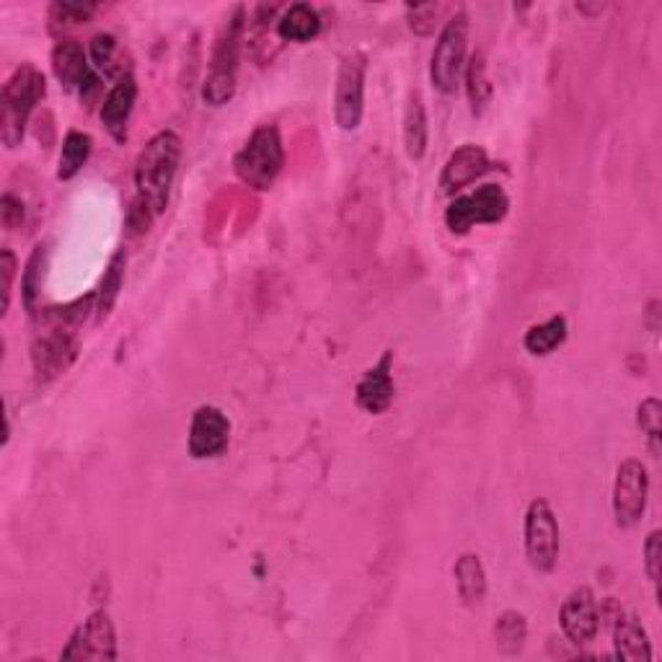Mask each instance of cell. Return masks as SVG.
Here are the masks:
<instances>
[{
	"instance_id": "obj_1",
	"label": "cell",
	"mask_w": 662,
	"mask_h": 662,
	"mask_svg": "<svg viewBox=\"0 0 662 662\" xmlns=\"http://www.w3.org/2000/svg\"><path fill=\"white\" fill-rule=\"evenodd\" d=\"M178 163H182V138L174 130H161L148 140L135 161L138 199L151 207V213H166L171 189H174Z\"/></svg>"
},
{
	"instance_id": "obj_2",
	"label": "cell",
	"mask_w": 662,
	"mask_h": 662,
	"mask_svg": "<svg viewBox=\"0 0 662 662\" xmlns=\"http://www.w3.org/2000/svg\"><path fill=\"white\" fill-rule=\"evenodd\" d=\"M44 94H47V78L34 65H21L3 84V91H0V140L9 151L24 143L26 124Z\"/></svg>"
},
{
	"instance_id": "obj_3",
	"label": "cell",
	"mask_w": 662,
	"mask_h": 662,
	"mask_svg": "<svg viewBox=\"0 0 662 662\" xmlns=\"http://www.w3.org/2000/svg\"><path fill=\"white\" fill-rule=\"evenodd\" d=\"M243 26H247V11L238 6L234 17L228 19L218 40H215L210 65L203 84V101L210 107H223L234 99L238 84V63H241V40Z\"/></svg>"
},
{
	"instance_id": "obj_4",
	"label": "cell",
	"mask_w": 662,
	"mask_h": 662,
	"mask_svg": "<svg viewBox=\"0 0 662 662\" xmlns=\"http://www.w3.org/2000/svg\"><path fill=\"white\" fill-rule=\"evenodd\" d=\"M285 169V145L274 124H262L247 138L241 151L234 155V171L243 184L257 192L274 187Z\"/></svg>"
},
{
	"instance_id": "obj_5",
	"label": "cell",
	"mask_w": 662,
	"mask_h": 662,
	"mask_svg": "<svg viewBox=\"0 0 662 662\" xmlns=\"http://www.w3.org/2000/svg\"><path fill=\"white\" fill-rule=\"evenodd\" d=\"M468 17L458 11L456 17L445 21L437 36L433 59H430V80L437 91L451 96L458 91L460 76L466 68V52H468Z\"/></svg>"
},
{
	"instance_id": "obj_6",
	"label": "cell",
	"mask_w": 662,
	"mask_h": 662,
	"mask_svg": "<svg viewBox=\"0 0 662 662\" xmlns=\"http://www.w3.org/2000/svg\"><path fill=\"white\" fill-rule=\"evenodd\" d=\"M510 213V197L500 184H481L468 195L453 197L445 210V226L451 234L466 236L476 226H495Z\"/></svg>"
},
{
	"instance_id": "obj_7",
	"label": "cell",
	"mask_w": 662,
	"mask_h": 662,
	"mask_svg": "<svg viewBox=\"0 0 662 662\" xmlns=\"http://www.w3.org/2000/svg\"><path fill=\"white\" fill-rule=\"evenodd\" d=\"M366 52L355 50L341 57L337 84H334V122L339 124V130L355 132L360 128L366 115Z\"/></svg>"
},
{
	"instance_id": "obj_8",
	"label": "cell",
	"mask_w": 662,
	"mask_h": 662,
	"mask_svg": "<svg viewBox=\"0 0 662 662\" xmlns=\"http://www.w3.org/2000/svg\"><path fill=\"white\" fill-rule=\"evenodd\" d=\"M42 332L32 341V366L34 378L40 386H47L68 373L73 362L78 360V339L70 326L42 322Z\"/></svg>"
},
{
	"instance_id": "obj_9",
	"label": "cell",
	"mask_w": 662,
	"mask_h": 662,
	"mask_svg": "<svg viewBox=\"0 0 662 662\" xmlns=\"http://www.w3.org/2000/svg\"><path fill=\"white\" fill-rule=\"evenodd\" d=\"M523 544L528 564L535 572H554L560 562V520L546 500H533L525 510Z\"/></svg>"
},
{
	"instance_id": "obj_10",
	"label": "cell",
	"mask_w": 662,
	"mask_h": 662,
	"mask_svg": "<svg viewBox=\"0 0 662 662\" xmlns=\"http://www.w3.org/2000/svg\"><path fill=\"white\" fill-rule=\"evenodd\" d=\"M650 500V474L637 458L621 460L614 481V518L619 528H634L647 512Z\"/></svg>"
},
{
	"instance_id": "obj_11",
	"label": "cell",
	"mask_w": 662,
	"mask_h": 662,
	"mask_svg": "<svg viewBox=\"0 0 662 662\" xmlns=\"http://www.w3.org/2000/svg\"><path fill=\"white\" fill-rule=\"evenodd\" d=\"M50 63H52V73H55V78L59 80V86H63L65 91L78 94L86 104L94 101V96L99 94L101 88V78L99 73L94 70L91 57H88L84 44L73 40L57 42L55 50H52Z\"/></svg>"
},
{
	"instance_id": "obj_12",
	"label": "cell",
	"mask_w": 662,
	"mask_h": 662,
	"mask_svg": "<svg viewBox=\"0 0 662 662\" xmlns=\"http://www.w3.org/2000/svg\"><path fill=\"white\" fill-rule=\"evenodd\" d=\"M230 445V420L223 409L203 404L195 409L189 422L187 451L195 460L220 458Z\"/></svg>"
},
{
	"instance_id": "obj_13",
	"label": "cell",
	"mask_w": 662,
	"mask_h": 662,
	"mask_svg": "<svg viewBox=\"0 0 662 662\" xmlns=\"http://www.w3.org/2000/svg\"><path fill=\"white\" fill-rule=\"evenodd\" d=\"M63 660H117V634L107 611H94L73 631Z\"/></svg>"
},
{
	"instance_id": "obj_14",
	"label": "cell",
	"mask_w": 662,
	"mask_h": 662,
	"mask_svg": "<svg viewBox=\"0 0 662 662\" xmlns=\"http://www.w3.org/2000/svg\"><path fill=\"white\" fill-rule=\"evenodd\" d=\"M560 627L572 644H590L598 637L600 614L590 587H577L567 595L560 611Z\"/></svg>"
},
{
	"instance_id": "obj_15",
	"label": "cell",
	"mask_w": 662,
	"mask_h": 662,
	"mask_svg": "<svg viewBox=\"0 0 662 662\" xmlns=\"http://www.w3.org/2000/svg\"><path fill=\"white\" fill-rule=\"evenodd\" d=\"M487 171H492V161H489L485 148L466 143L458 151H453L451 159L445 161L437 187H441V195L456 197L460 189H466L476 178L485 176Z\"/></svg>"
},
{
	"instance_id": "obj_16",
	"label": "cell",
	"mask_w": 662,
	"mask_h": 662,
	"mask_svg": "<svg viewBox=\"0 0 662 662\" xmlns=\"http://www.w3.org/2000/svg\"><path fill=\"white\" fill-rule=\"evenodd\" d=\"M138 101V84L132 73H122L117 78V84L109 88V94L101 101V122L115 143L122 145L128 140V124Z\"/></svg>"
},
{
	"instance_id": "obj_17",
	"label": "cell",
	"mask_w": 662,
	"mask_h": 662,
	"mask_svg": "<svg viewBox=\"0 0 662 662\" xmlns=\"http://www.w3.org/2000/svg\"><path fill=\"white\" fill-rule=\"evenodd\" d=\"M391 368H393V352L386 349L381 360H378L373 368H368L366 376L360 378V383H357L355 389V401L362 412L383 414L386 409L391 406L393 397H397Z\"/></svg>"
},
{
	"instance_id": "obj_18",
	"label": "cell",
	"mask_w": 662,
	"mask_h": 662,
	"mask_svg": "<svg viewBox=\"0 0 662 662\" xmlns=\"http://www.w3.org/2000/svg\"><path fill=\"white\" fill-rule=\"evenodd\" d=\"M614 647L616 658L629 662H650L652 660V644L647 637V629L634 614H619L616 616L614 627Z\"/></svg>"
},
{
	"instance_id": "obj_19",
	"label": "cell",
	"mask_w": 662,
	"mask_h": 662,
	"mask_svg": "<svg viewBox=\"0 0 662 662\" xmlns=\"http://www.w3.org/2000/svg\"><path fill=\"white\" fill-rule=\"evenodd\" d=\"M453 575H456V590L458 598L464 600V606L474 608L481 606L487 598V572L485 564H481L479 554H460L456 567H453Z\"/></svg>"
},
{
	"instance_id": "obj_20",
	"label": "cell",
	"mask_w": 662,
	"mask_h": 662,
	"mask_svg": "<svg viewBox=\"0 0 662 662\" xmlns=\"http://www.w3.org/2000/svg\"><path fill=\"white\" fill-rule=\"evenodd\" d=\"M322 32V17L311 3H293L278 19V36L282 42H311Z\"/></svg>"
},
{
	"instance_id": "obj_21",
	"label": "cell",
	"mask_w": 662,
	"mask_h": 662,
	"mask_svg": "<svg viewBox=\"0 0 662 662\" xmlns=\"http://www.w3.org/2000/svg\"><path fill=\"white\" fill-rule=\"evenodd\" d=\"M427 109L420 94H409L406 109H404V148L406 155L412 161H422L427 151Z\"/></svg>"
},
{
	"instance_id": "obj_22",
	"label": "cell",
	"mask_w": 662,
	"mask_h": 662,
	"mask_svg": "<svg viewBox=\"0 0 662 662\" xmlns=\"http://www.w3.org/2000/svg\"><path fill=\"white\" fill-rule=\"evenodd\" d=\"M464 84H466V96H468V107H471V115L481 117L489 104H492V94H495V88L489 84V76H487V59L481 52H474V55L466 59Z\"/></svg>"
},
{
	"instance_id": "obj_23",
	"label": "cell",
	"mask_w": 662,
	"mask_h": 662,
	"mask_svg": "<svg viewBox=\"0 0 662 662\" xmlns=\"http://www.w3.org/2000/svg\"><path fill=\"white\" fill-rule=\"evenodd\" d=\"M567 334H569L567 318H564L562 314H556L552 318H546L544 324H533L531 329L525 332L523 347L528 355L546 357V355L556 352V349L567 341Z\"/></svg>"
},
{
	"instance_id": "obj_24",
	"label": "cell",
	"mask_w": 662,
	"mask_h": 662,
	"mask_svg": "<svg viewBox=\"0 0 662 662\" xmlns=\"http://www.w3.org/2000/svg\"><path fill=\"white\" fill-rule=\"evenodd\" d=\"M94 153V138L88 132L80 130H68L63 138V151H59V163H57V178L59 182H68V178L78 176L80 169L86 166L88 159Z\"/></svg>"
},
{
	"instance_id": "obj_25",
	"label": "cell",
	"mask_w": 662,
	"mask_h": 662,
	"mask_svg": "<svg viewBox=\"0 0 662 662\" xmlns=\"http://www.w3.org/2000/svg\"><path fill=\"white\" fill-rule=\"evenodd\" d=\"M50 241L36 243L32 257H29L24 278H21V301H24V308L29 314H36V301H40L42 285H44V272H47L50 264Z\"/></svg>"
},
{
	"instance_id": "obj_26",
	"label": "cell",
	"mask_w": 662,
	"mask_h": 662,
	"mask_svg": "<svg viewBox=\"0 0 662 662\" xmlns=\"http://www.w3.org/2000/svg\"><path fill=\"white\" fill-rule=\"evenodd\" d=\"M124 267H128V257H124V251H117V254L109 259L107 270H104L99 290H96V308H94L96 316H99V322H104V318L111 314L119 293H122Z\"/></svg>"
},
{
	"instance_id": "obj_27",
	"label": "cell",
	"mask_w": 662,
	"mask_h": 662,
	"mask_svg": "<svg viewBox=\"0 0 662 662\" xmlns=\"http://www.w3.org/2000/svg\"><path fill=\"white\" fill-rule=\"evenodd\" d=\"M495 639L504 654H518L528 639L525 616L518 611H504L495 623Z\"/></svg>"
},
{
	"instance_id": "obj_28",
	"label": "cell",
	"mask_w": 662,
	"mask_h": 662,
	"mask_svg": "<svg viewBox=\"0 0 662 662\" xmlns=\"http://www.w3.org/2000/svg\"><path fill=\"white\" fill-rule=\"evenodd\" d=\"M99 11L96 3H57L50 6V29L52 32H65V29L86 24V21L94 19V13Z\"/></svg>"
},
{
	"instance_id": "obj_29",
	"label": "cell",
	"mask_w": 662,
	"mask_h": 662,
	"mask_svg": "<svg viewBox=\"0 0 662 662\" xmlns=\"http://www.w3.org/2000/svg\"><path fill=\"white\" fill-rule=\"evenodd\" d=\"M637 425L647 435V443H650L652 456L660 458V437H662V404H660V399L650 397L637 406Z\"/></svg>"
},
{
	"instance_id": "obj_30",
	"label": "cell",
	"mask_w": 662,
	"mask_h": 662,
	"mask_svg": "<svg viewBox=\"0 0 662 662\" xmlns=\"http://www.w3.org/2000/svg\"><path fill=\"white\" fill-rule=\"evenodd\" d=\"M443 11H445V6H435V3L406 6L409 29H412V32L420 34V36H433L435 26H437V19L443 17Z\"/></svg>"
},
{
	"instance_id": "obj_31",
	"label": "cell",
	"mask_w": 662,
	"mask_h": 662,
	"mask_svg": "<svg viewBox=\"0 0 662 662\" xmlns=\"http://www.w3.org/2000/svg\"><path fill=\"white\" fill-rule=\"evenodd\" d=\"M117 52V40L111 34H96L91 44H88V57H91V65L96 73H107L111 59H115Z\"/></svg>"
},
{
	"instance_id": "obj_32",
	"label": "cell",
	"mask_w": 662,
	"mask_h": 662,
	"mask_svg": "<svg viewBox=\"0 0 662 662\" xmlns=\"http://www.w3.org/2000/svg\"><path fill=\"white\" fill-rule=\"evenodd\" d=\"M17 254L11 249L0 251V274H3V285H0V293H3V303H0V316L9 314L11 306V293H13V280H17Z\"/></svg>"
},
{
	"instance_id": "obj_33",
	"label": "cell",
	"mask_w": 662,
	"mask_h": 662,
	"mask_svg": "<svg viewBox=\"0 0 662 662\" xmlns=\"http://www.w3.org/2000/svg\"><path fill=\"white\" fill-rule=\"evenodd\" d=\"M642 554H644L647 577H650L652 585L658 587L660 585V556H662V533L660 531H652L650 535H647Z\"/></svg>"
},
{
	"instance_id": "obj_34",
	"label": "cell",
	"mask_w": 662,
	"mask_h": 662,
	"mask_svg": "<svg viewBox=\"0 0 662 662\" xmlns=\"http://www.w3.org/2000/svg\"><path fill=\"white\" fill-rule=\"evenodd\" d=\"M24 203L17 195H11V192H6L3 197H0V223H3L6 230H17L21 223H24Z\"/></svg>"
},
{
	"instance_id": "obj_35",
	"label": "cell",
	"mask_w": 662,
	"mask_h": 662,
	"mask_svg": "<svg viewBox=\"0 0 662 662\" xmlns=\"http://www.w3.org/2000/svg\"><path fill=\"white\" fill-rule=\"evenodd\" d=\"M155 215L151 213V207L140 203V199L135 197V203L130 205V213H128V228L130 234H145L148 228H151Z\"/></svg>"
}]
</instances>
